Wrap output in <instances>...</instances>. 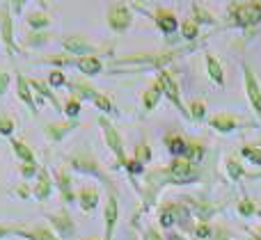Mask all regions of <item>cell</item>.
Masks as SVG:
<instances>
[{"label":"cell","instance_id":"6da1fadb","mask_svg":"<svg viewBox=\"0 0 261 240\" xmlns=\"http://www.w3.org/2000/svg\"><path fill=\"white\" fill-rule=\"evenodd\" d=\"M197 48V41H190L188 46L181 48H170V50H161V53H138V55H126L119 57L115 62V69L126 67V64H138L140 69H151V71H163L167 64H172L174 59H179L181 55H188Z\"/></svg>","mask_w":261,"mask_h":240},{"label":"cell","instance_id":"7a4b0ae2","mask_svg":"<svg viewBox=\"0 0 261 240\" xmlns=\"http://www.w3.org/2000/svg\"><path fill=\"white\" fill-rule=\"evenodd\" d=\"M69 167L73 169V172H81V174H85V176H94V178H99L101 183H106L108 186V190L110 192H115V186H113V181L108 178V174L101 169V163L96 160V156L92 154L90 149H78V151H73L71 156H69Z\"/></svg>","mask_w":261,"mask_h":240},{"label":"cell","instance_id":"3957f363","mask_svg":"<svg viewBox=\"0 0 261 240\" xmlns=\"http://www.w3.org/2000/svg\"><path fill=\"white\" fill-rule=\"evenodd\" d=\"M165 172L170 186H190V183H197L202 178L199 165L188 158H172V163L165 167Z\"/></svg>","mask_w":261,"mask_h":240},{"label":"cell","instance_id":"277c9868","mask_svg":"<svg viewBox=\"0 0 261 240\" xmlns=\"http://www.w3.org/2000/svg\"><path fill=\"white\" fill-rule=\"evenodd\" d=\"M229 21L236 27H254L261 23V0H250V3H234L229 7Z\"/></svg>","mask_w":261,"mask_h":240},{"label":"cell","instance_id":"5b68a950","mask_svg":"<svg viewBox=\"0 0 261 240\" xmlns=\"http://www.w3.org/2000/svg\"><path fill=\"white\" fill-rule=\"evenodd\" d=\"M99 126L101 131H103V140L106 144H108V149L115 154V158H117V165L119 167H126V154H124V140H122V133L117 131V128L113 126V122H110L108 117H103L101 114L99 117Z\"/></svg>","mask_w":261,"mask_h":240},{"label":"cell","instance_id":"8992f818","mask_svg":"<svg viewBox=\"0 0 261 240\" xmlns=\"http://www.w3.org/2000/svg\"><path fill=\"white\" fill-rule=\"evenodd\" d=\"M62 48L67 50L69 55H73V57L99 55V53H103V50H110V48H103V46L92 44L90 39H85V37H81V35H69V37H64V39H62Z\"/></svg>","mask_w":261,"mask_h":240},{"label":"cell","instance_id":"52a82bcc","mask_svg":"<svg viewBox=\"0 0 261 240\" xmlns=\"http://www.w3.org/2000/svg\"><path fill=\"white\" fill-rule=\"evenodd\" d=\"M243 82H245V96L250 101V108L254 110L257 119H261V85L257 80V73L252 71L248 62L243 64Z\"/></svg>","mask_w":261,"mask_h":240},{"label":"cell","instance_id":"ba28073f","mask_svg":"<svg viewBox=\"0 0 261 240\" xmlns=\"http://www.w3.org/2000/svg\"><path fill=\"white\" fill-rule=\"evenodd\" d=\"M46 220H48L50 229H53L62 240H69V238L76 236V222H73L71 213H69L67 208H60L58 213H48Z\"/></svg>","mask_w":261,"mask_h":240},{"label":"cell","instance_id":"9c48e42d","mask_svg":"<svg viewBox=\"0 0 261 240\" xmlns=\"http://www.w3.org/2000/svg\"><path fill=\"white\" fill-rule=\"evenodd\" d=\"M156 78H158V82L163 85V96H167V99L172 101V105H176V110H179L184 117L190 119L188 110H186L184 101H181V92H179V85H176L174 76H172L170 71H165V69H163V71H156Z\"/></svg>","mask_w":261,"mask_h":240},{"label":"cell","instance_id":"30bf717a","mask_svg":"<svg viewBox=\"0 0 261 240\" xmlns=\"http://www.w3.org/2000/svg\"><path fill=\"white\" fill-rule=\"evenodd\" d=\"M133 23V12L126 7L124 3H115L113 7L108 9V25L110 30L115 32H126Z\"/></svg>","mask_w":261,"mask_h":240},{"label":"cell","instance_id":"8fae6325","mask_svg":"<svg viewBox=\"0 0 261 240\" xmlns=\"http://www.w3.org/2000/svg\"><path fill=\"white\" fill-rule=\"evenodd\" d=\"M117 220H119V201L115 192H108L106 197V206H103V222H106V236L103 240H113L115 227H117Z\"/></svg>","mask_w":261,"mask_h":240},{"label":"cell","instance_id":"7c38bea8","mask_svg":"<svg viewBox=\"0 0 261 240\" xmlns=\"http://www.w3.org/2000/svg\"><path fill=\"white\" fill-rule=\"evenodd\" d=\"M208 126H211L213 131L222 133V135H227V133H234L236 128L241 126V122H239V117L231 112H218L208 119Z\"/></svg>","mask_w":261,"mask_h":240},{"label":"cell","instance_id":"4fadbf2b","mask_svg":"<svg viewBox=\"0 0 261 240\" xmlns=\"http://www.w3.org/2000/svg\"><path fill=\"white\" fill-rule=\"evenodd\" d=\"M67 87L71 89V96H76L78 101H90V103H94V99L101 94L96 87H92L87 80H83V78H76V80H69Z\"/></svg>","mask_w":261,"mask_h":240},{"label":"cell","instance_id":"5bb4252c","mask_svg":"<svg viewBox=\"0 0 261 240\" xmlns=\"http://www.w3.org/2000/svg\"><path fill=\"white\" fill-rule=\"evenodd\" d=\"M0 30H3V41L7 46V53H16L18 46L14 41V23H12V14H9V7L0 9Z\"/></svg>","mask_w":261,"mask_h":240},{"label":"cell","instance_id":"9a60e30c","mask_svg":"<svg viewBox=\"0 0 261 240\" xmlns=\"http://www.w3.org/2000/svg\"><path fill=\"white\" fill-rule=\"evenodd\" d=\"M73 128H78V122L76 119H69V122H58V124H46L44 126V133H46V137H48L50 142H62L64 137L69 135V133L73 131Z\"/></svg>","mask_w":261,"mask_h":240},{"label":"cell","instance_id":"2e32d148","mask_svg":"<svg viewBox=\"0 0 261 240\" xmlns=\"http://www.w3.org/2000/svg\"><path fill=\"white\" fill-rule=\"evenodd\" d=\"M16 94H18V99H21L23 103L30 108V112L37 117V114H39V105H37L35 92H32V87H30V82H28V78L16 76Z\"/></svg>","mask_w":261,"mask_h":240},{"label":"cell","instance_id":"e0dca14e","mask_svg":"<svg viewBox=\"0 0 261 240\" xmlns=\"http://www.w3.org/2000/svg\"><path fill=\"white\" fill-rule=\"evenodd\" d=\"M53 186H55V181L50 178V174L46 172V169H39L37 183H35V188H32V197H35L37 201H46L50 197V192H53Z\"/></svg>","mask_w":261,"mask_h":240},{"label":"cell","instance_id":"ac0fdd59","mask_svg":"<svg viewBox=\"0 0 261 240\" xmlns=\"http://www.w3.org/2000/svg\"><path fill=\"white\" fill-rule=\"evenodd\" d=\"M16 236L18 238H25V240H62L58 233L53 231V229L44 227V224H37V227H30V229L18 227Z\"/></svg>","mask_w":261,"mask_h":240},{"label":"cell","instance_id":"d6986e66","mask_svg":"<svg viewBox=\"0 0 261 240\" xmlns=\"http://www.w3.org/2000/svg\"><path fill=\"white\" fill-rule=\"evenodd\" d=\"M55 186H58L64 204H73V201H76L78 195L73 192V188H71V176L67 174V169H58V172H55Z\"/></svg>","mask_w":261,"mask_h":240},{"label":"cell","instance_id":"ffe728a7","mask_svg":"<svg viewBox=\"0 0 261 240\" xmlns=\"http://www.w3.org/2000/svg\"><path fill=\"white\" fill-rule=\"evenodd\" d=\"M30 87H32V92H35L37 96H41V99L44 101H50V105H53L55 110H58V112H64V105L60 103L58 99H55V94L53 92H50V85L46 80H37V78H30Z\"/></svg>","mask_w":261,"mask_h":240},{"label":"cell","instance_id":"44dd1931","mask_svg":"<svg viewBox=\"0 0 261 240\" xmlns=\"http://www.w3.org/2000/svg\"><path fill=\"white\" fill-rule=\"evenodd\" d=\"M76 69L83 76H99L103 71V59L99 55H85V57L76 59Z\"/></svg>","mask_w":261,"mask_h":240},{"label":"cell","instance_id":"7402d4cb","mask_svg":"<svg viewBox=\"0 0 261 240\" xmlns=\"http://www.w3.org/2000/svg\"><path fill=\"white\" fill-rule=\"evenodd\" d=\"M153 18H156V25L158 30L163 32V35H172V32H176V27L181 25L179 21H176V16L170 12V9H156V14H153Z\"/></svg>","mask_w":261,"mask_h":240},{"label":"cell","instance_id":"603a6c76","mask_svg":"<svg viewBox=\"0 0 261 240\" xmlns=\"http://www.w3.org/2000/svg\"><path fill=\"white\" fill-rule=\"evenodd\" d=\"M99 199H101L99 190H96V188H92V186H85L81 192H78V197H76L78 206H81L85 213H92V211L99 206Z\"/></svg>","mask_w":261,"mask_h":240},{"label":"cell","instance_id":"cb8c5ba5","mask_svg":"<svg viewBox=\"0 0 261 240\" xmlns=\"http://www.w3.org/2000/svg\"><path fill=\"white\" fill-rule=\"evenodd\" d=\"M165 146L174 158H186V154H188V140L184 135H179V133L165 135Z\"/></svg>","mask_w":261,"mask_h":240},{"label":"cell","instance_id":"d4e9b609","mask_svg":"<svg viewBox=\"0 0 261 240\" xmlns=\"http://www.w3.org/2000/svg\"><path fill=\"white\" fill-rule=\"evenodd\" d=\"M161 96H163V85L158 82V78H153V82L144 89V94H142V108L147 110V112H151V110L158 105Z\"/></svg>","mask_w":261,"mask_h":240},{"label":"cell","instance_id":"484cf974","mask_svg":"<svg viewBox=\"0 0 261 240\" xmlns=\"http://www.w3.org/2000/svg\"><path fill=\"white\" fill-rule=\"evenodd\" d=\"M204 62H206V73H208V78H211V80L216 82L218 87L225 85V71H222L220 59H218L213 53H206V55H204Z\"/></svg>","mask_w":261,"mask_h":240},{"label":"cell","instance_id":"4316f807","mask_svg":"<svg viewBox=\"0 0 261 240\" xmlns=\"http://www.w3.org/2000/svg\"><path fill=\"white\" fill-rule=\"evenodd\" d=\"M190 14H193V21L197 23V25L199 23H202V25H213V23H218L216 16H213L202 3H195L193 7H190Z\"/></svg>","mask_w":261,"mask_h":240},{"label":"cell","instance_id":"83f0119b","mask_svg":"<svg viewBox=\"0 0 261 240\" xmlns=\"http://www.w3.org/2000/svg\"><path fill=\"white\" fill-rule=\"evenodd\" d=\"M12 149H14V154H16V158L21 160V163H37V160H35V154H32V149L25 144V142L12 140Z\"/></svg>","mask_w":261,"mask_h":240},{"label":"cell","instance_id":"f1b7e54d","mask_svg":"<svg viewBox=\"0 0 261 240\" xmlns=\"http://www.w3.org/2000/svg\"><path fill=\"white\" fill-rule=\"evenodd\" d=\"M28 25L32 27V30H46V27L50 25V16L46 12H30L28 14Z\"/></svg>","mask_w":261,"mask_h":240},{"label":"cell","instance_id":"f546056e","mask_svg":"<svg viewBox=\"0 0 261 240\" xmlns=\"http://www.w3.org/2000/svg\"><path fill=\"white\" fill-rule=\"evenodd\" d=\"M179 30H181V37H184L186 41H195L197 39V35H199V25L193 21V18H186V21H181V25H179Z\"/></svg>","mask_w":261,"mask_h":240},{"label":"cell","instance_id":"4dcf8cb0","mask_svg":"<svg viewBox=\"0 0 261 240\" xmlns=\"http://www.w3.org/2000/svg\"><path fill=\"white\" fill-rule=\"evenodd\" d=\"M225 167H227V174H229V178H231V181H241V178H245V176H248V172H245V167H243V165H241L236 158H227Z\"/></svg>","mask_w":261,"mask_h":240},{"label":"cell","instance_id":"1f68e13d","mask_svg":"<svg viewBox=\"0 0 261 240\" xmlns=\"http://www.w3.org/2000/svg\"><path fill=\"white\" fill-rule=\"evenodd\" d=\"M241 156H243L245 160H250L252 165L261 167V146L259 144H243L241 146Z\"/></svg>","mask_w":261,"mask_h":240},{"label":"cell","instance_id":"d6a6232c","mask_svg":"<svg viewBox=\"0 0 261 240\" xmlns=\"http://www.w3.org/2000/svg\"><path fill=\"white\" fill-rule=\"evenodd\" d=\"M236 211H239L241 218H252V215H257V206H254V201L250 199V197H243V199L239 201V206H236Z\"/></svg>","mask_w":261,"mask_h":240},{"label":"cell","instance_id":"836d02e7","mask_svg":"<svg viewBox=\"0 0 261 240\" xmlns=\"http://www.w3.org/2000/svg\"><path fill=\"white\" fill-rule=\"evenodd\" d=\"M76 59L73 55H50V57H44L41 62L44 64H60V67H76Z\"/></svg>","mask_w":261,"mask_h":240},{"label":"cell","instance_id":"e575fe53","mask_svg":"<svg viewBox=\"0 0 261 240\" xmlns=\"http://www.w3.org/2000/svg\"><path fill=\"white\" fill-rule=\"evenodd\" d=\"M186 158L193 160V163L199 165V160L204 158V146L202 142H195V140H188V154H186Z\"/></svg>","mask_w":261,"mask_h":240},{"label":"cell","instance_id":"d590c367","mask_svg":"<svg viewBox=\"0 0 261 240\" xmlns=\"http://www.w3.org/2000/svg\"><path fill=\"white\" fill-rule=\"evenodd\" d=\"M81 108H83L81 101H78L76 96H69L67 103H64V114H67L69 119H76L78 114H81Z\"/></svg>","mask_w":261,"mask_h":240},{"label":"cell","instance_id":"8d00e7d4","mask_svg":"<svg viewBox=\"0 0 261 240\" xmlns=\"http://www.w3.org/2000/svg\"><path fill=\"white\" fill-rule=\"evenodd\" d=\"M50 39V35L46 30H37V32H30V35H28V46H32V48H37V46H44L46 41Z\"/></svg>","mask_w":261,"mask_h":240},{"label":"cell","instance_id":"74e56055","mask_svg":"<svg viewBox=\"0 0 261 240\" xmlns=\"http://www.w3.org/2000/svg\"><path fill=\"white\" fill-rule=\"evenodd\" d=\"M188 114H190V119H195V122H202V119L206 117V105H204V101H193Z\"/></svg>","mask_w":261,"mask_h":240},{"label":"cell","instance_id":"f35d334b","mask_svg":"<svg viewBox=\"0 0 261 240\" xmlns=\"http://www.w3.org/2000/svg\"><path fill=\"white\" fill-rule=\"evenodd\" d=\"M46 82H48L50 87H67L69 80H67V76H64L62 69H53V71L48 73V80Z\"/></svg>","mask_w":261,"mask_h":240},{"label":"cell","instance_id":"ab89813d","mask_svg":"<svg viewBox=\"0 0 261 240\" xmlns=\"http://www.w3.org/2000/svg\"><path fill=\"white\" fill-rule=\"evenodd\" d=\"M211 231H213V227L208 222H199L193 227V236L197 240H208L211 238Z\"/></svg>","mask_w":261,"mask_h":240},{"label":"cell","instance_id":"60d3db41","mask_svg":"<svg viewBox=\"0 0 261 240\" xmlns=\"http://www.w3.org/2000/svg\"><path fill=\"white\" fill-rule=\"evenodd\" d=\"M94 105H96V108H99L103 114H113V112H115L113 101H110L106 94H99V96H96V99H94Z\"/></svg>","mask_w":261,"mask_h":240},{"label":"cell","instance_id":"b9f144b4","mask_svg":"<svg viewBox=\"0 0 261 240\" xmlns=\"http://www.w3.org/2000/svg\"><path fill=\"white\" fill-rule=\"evenodd\" d=\"M12 133H14V119L0 112V135L12 137Z\"/></svg>","mask_w":261,"mask_h":240},{"label":"cell","instance_id":"7bdbcfd3","mask_svg":"<svg viewBox=\"0 0 261 240\" xmlns=\"http://www.w3.org/2000/svg\"><path fill=\"white\" fill-rule=\"evenodd\" d=\"M135 158H138L142 165L151 160V149H149V144H147V142H142V144H138V146H135Z\"/></svg>","mask_w":261,"mask_h":240},{"label":"cell","instance_id":"ee69618b","mask_svg":"<svg viewBox=\"0 0 261 240\" xmlns=\"http://www.w3.org/2000/svg\"><path fill=\"white\" fill-rule=\"evenodd\" d=\"M208 240H231V231L227 227H222V224H213V231Z\"/></svg>","mask_w":261,"mask_h":240},{"label":"cell","instance_id":"f6af8a7d","mask_svg":"<svg viewBox=\"0 0 261 240\" xmlns=\"http://www.w3.org/2000/svg\"><path fill=\"white\" fill-rule=\"evenodd\" d=\"M126 172L130 174V176H140V174H144V165L140 163L138 158H130V160H126Z\"/></svg>","mask_w":261,"mask_h":240},{"label":"cell","instance_id":"bcb514c9","mask_svg":"<svg viewBox=\"0 0 261 240\" xmlns=\"http://www.w3.org/2000/svg\"><path fill=\"white\" fill-rule=\"evenodd\" d=\"M39 165L37 163H21V176L23 178H32V176H37L39 174Z\"/></svg>","mask_w":261,"mask_h":240},{"label":"cell","instance_id":"7dc6e473","mask_svg":"<svg viewBox=\"0 0 261 240\" xmlns=\"http://www.w3.org/2000/svg\"><path fill=\"white\" fill-rule=\"evenodd\" d=\"M142 240H165V236H163V233L158 231L156 227H149V229H144Z\"/></svg>","mask_w":261,"mask_h":240},{"label":"cell","instance_id":"c3c4849f","mask_svg":"<svg viewBox=\"0 0 261 240\" xmlns=\"http://www.w3.org/2000/svg\"><path fill=\"white\" fill-rule=\"evenodd\" d=\"M9 82H12V76L0 69V96H5V92L9 89Z\"/></svg>","mask_w":261,"mask_h":240},{"label":"cell","instance_id":"681fc988","mask_svg":"<svg viewBox=\"0 0 261 240\" xmlns=\"http://www.w3.org/2000/svg\"><path fill=\"white\" fill-rule=\"evenodd\" d=\"M16 231H18L16 224H0V240L7 236H16Z\"/></svg>","mask_w":261,"mask_h":240},{"label":"cell","instance_id":"f907efd6","mask_svg":"<svg viewBox=\"0 0 261 240\" xmlns=\"http://www.w3.org/2000/svg\"><path fill=\"white\" fill-rule=\"evenodd\" d=\"M9 3L14 5V12H21V9H23V5H25L28 0H9ZM37 3H39V5H46L44 0H37Z\"/></svg>","mask_w":261,"mask_h":240},{"label":"cell","instance_id":"816d5d0a","mask_svg":"<svg viewBox=\"0 0 261 240\" xmlns=\"http://www.w3.org/2000/svg\"><path fill=\"white\" fill-rule=\"evenodd\" d=\"M16 195H18V197H23V199H25V197H30V190H28V186H25V183L16 188Z\"/></svg>","mask_w":261,"mask_h":240},{"label":"cell","instance_id":"f5cc1de1","mask_svg":"<svg viewBox=\"0 0 261 240\" xmlns=\"http://www.w3.org/2000/svg\"><path fill=\"white\" fill-rule=\"evenodd\" d=\"M248 240H261V224H259V227H254L252 231H250Z\"/></svg>","mask_w":261,"mask_h":240},{"label":"cell","instance_id":"db71d44e","mask_svg":"<svg viewBox=\"0 0 261 240\" xmlns=\"http://www.w3.org/2000/svg\"><path fill=\"white\" fill-rule=\"evenodd\" d=\"M245 178H248V181H261V169H259V172H252V174L248 172V176H245Z\"/></svg>","mask_w":261,"mask_h":240},{"label":"cell","instance_id":"11a10c76","mask_svg":"<svg viewBox=\"0 0 261 240\" xmlns=\"http://www.w3.org/2000/svg\"><path fill=\"white\" fill-rule=\"evenodd\" d=\"M165 240H184V236H179V233H170Z\"/></svg>","mask_w":261,"mask_h":240},{"label":"cell","instance_id":"9f6ffc18","mask_svg":"<svg viewBox=\"0 0 261 240\" xmlns=\"http://www.w3.org/2000/svg\"><path fill=\"white\" fill-rule=\"evenodd\" d=\"M81 240H103V238H81Z\"/></svg>","mask_w":261,"mask_h":240},{"label":"cell","instance_id":"6f0895ef","mask_svg":"<svg viewBox=\"0 0 261 240\" xmlns=\"http://www.w3.org/2000/svg\"><path fill=\"white\" fill-rule=\"evenodd\" d=\"M257 144H259V146H261V135H259V140H257Z\"/></svg>","mask_w":261,"mask_h":240},{"label":"cell","instance_id":"680465c9","mask_svg":"<svg viewBox=\"0 0 261 240\" xmlns=\"http://www.w3.org/2000/svg\"><path fill=\"white\" fill-rule=\"evenodd\" d=\"M257 215H259V218H261V211H257Z\"/></svg>","mask_w":261,"mask_h":240}]
</instances>
